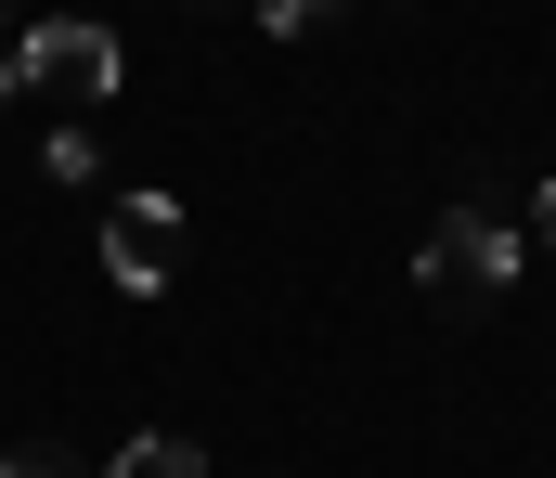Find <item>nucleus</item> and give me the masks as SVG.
<instances>
[{
    "label": "nucleus",
    "instance_id": "obj_1",
    "mask_svg": "<svg viewBox=\"0 0 556 478\" xmlns=\"http://www.w3.org/2000/svg\"><path fill=\"white\" fill-rule=\"evenodd\" d=\"M13 78L91 117V104H117L130 52H117V26H91V13H52V26H26V39H13Z\"/></svg>",
    "mask_w": 556,
    "mask_h": 478
},
{
    "label": "nucleus",
    "instance_id": "obj_2",
    "mask_svg": "<svg viewBox=\"0 0 556 478\" xmlns=\"http://www.w3.org/2000/svg\"><path fill=\"white\" fill-rule=\"evenodd\" d=\"M415 285L427 298H492V285H518V233L479 220V207H453V220L415 246Z\"/></svg>",
    "mask_w": 556,
    "mask_h": 478
},
{
    "label": "nucleus",
    "instance_id": "obj_3",
    "mask_svg": "<svg viewBox=\"0 0 556 478\" xmlns=\"http://www.w3.org/2000/svg\"><path fill=\"white\" fill-rule=\"evenodd\" d=\"M168 246H181V207L168 194H117L104 207V285L117 298H155L168 285Z\"/></svg>",
    "mask_w": 556,
    "mask_h": 478
},
{
    "label": "nucleus",
    "instance_id": "obj_4",
    "mask_svg": "<svg viewBox=\"0 0 556 478\" xmlns=\"http://www.w3.org/2000/svg\"><path fill=\"white\" fill-rule=\"evenodd\" d=\"M104 478H207V453H194L181 427H142V440H130V453H117Z\"/></svg>",
    "mask_w": 556,
    "mask_h": 478
},
{
    "label": "nucleus",
    "instance_id": "obj_5",
    "mask_svg": "<svg viewBox=\"0 0 556 478\" xmlns=\"http://www.w3.org/2000/svg\"><path fill=\"white\" fill-rule=\"evenodd\" d=\"M324 13H337V0H260V26H273V39H311Z\"/></svg>",
    "mask_w": 556,
    "mask_h": 478
},
{
    "label": "nucleus",
    "instance_id": "obj_6",
    "mask_svg": "<svg viewBox=\"0 0 556 478\" xmlns=\"http://www.w3.org/2000/svg\"><path fill=\"white\" fill-rule=\"evenodd\" d=\"M0 478H91V466H65V453H0Z\"/></svg>",
    "mask_w": 556,
    "mask_h": 478
},
{
    "label": "nucleus",
    "instance_id": "obj_7",
    "mask_svg": "<svg viewBox=\"0 0 556 478\" xmlns=\"http://www.w3.org/2000/svg\"><path fill=\"white\" fill-rule=\"evenodd\" d=\"M531 246H556V181H544V194H531Z\"/></svg>",
    "mask_w": 556,
    "mask_h": 478
},
{
    "label": "nucleus",
    "instance_id": "obj_8",
    "mask_svg": "<svg viewBox=\"0 0 556 478\" xmlns=\"http://www.w3.org/2000/svg\"><path fill=\"white\" fill-rule=\"evenodd\" d=\"M0 91H13V52H0Z\"/></svg>",
    "mask_w": 556,
    "mask_h": 478
},
{
    "label": "nucleus",
    "instance_id": "obj_9",
    "mask_svg": "<svg viewBox=\"0 0 556 478\" xmlns=\"http://www.w3.org/2000/svg\"><path fill=\"white\" fill-rule=\"evenodd\" d=\"M0 13H13V0H0Z\"/></svg>",
    "mask_w": 556,
    "mask_h": 478
}]
</instances>
